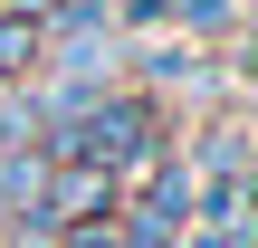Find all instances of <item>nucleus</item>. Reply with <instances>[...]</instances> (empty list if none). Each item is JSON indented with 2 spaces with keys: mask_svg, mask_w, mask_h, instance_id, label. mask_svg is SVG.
Here are the masks:
<instances>
[{
  "mask_svg": "<svg viewBox=\"0 0 258 248\" xmlns=\"http://www.w3.org/2000/svg\"><path fill=\"white\" fill-rule=\"evenodd\" d=\"M38 57H48V19H29V10H0V86H19Z\"/></svg>",
  "mask_w": 258,
  "mask_h": 248,
  "instance_id": "obj_1",
  "label": "nucleus"
},
{
  "mask_svg": "<svg viewBox=\"0 0 258 248\" xmlns=\"http://www.w3.org/2000/svg\"><path fill=\"white\" fill-rule=\"evenodd\" d=\"M115 248H182V229H153V220H124Z\"/></svg>",
  "mask_w": 258,
  "mask_h": 248,
  "instance_id": "obj_2",
  "label": "nucleus"
},
{
  "mask_svg": "<svg viewBox=\"0 0 258 248\" xmlns=\"http://www.w3.org/2000/svg\"><path fill=\"white\" fill-rule=\"evenodd\" d=\"M182 248H249V229H239V220H211L201 239H182Z\"/></svg>",
  "mask_w": 258,
  "mask_h": 248,
  "instance_id": "obj_3",
  "label": "nucleus"
}]
</instances>
